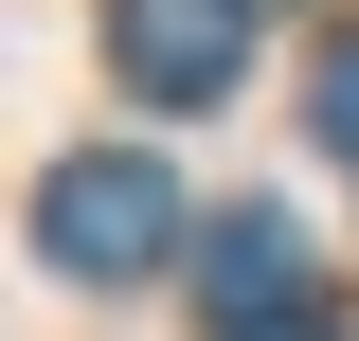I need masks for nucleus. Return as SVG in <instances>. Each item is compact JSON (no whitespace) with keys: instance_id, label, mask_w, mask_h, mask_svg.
<instances>
[{"instance_id":"obj_1","label":"nucleus","mask_w":359,"mask_h":341,"mask_svg":"<svg viewBox=\"0 0 359 341\" xmlns=\"http://www.w3.org/2000/svg\"><path fill=\"white\" fill-rule=\"evenodd\" d=\"M180 252V180L144 162V144H90V162L36 180V269H72V288H126V269Z\"/></svg>"},{"instance_id":"obj_2","label":"nucleus","mask_w":359,"mask_h":341,"mask_svg":"<svg viewBox=\"0 0 359 341\" xmlns=\"http://www.w3.org/2000/svg\"><path fill=\"white\" fill-rule=\"evenodd\" d=\"M108 72L144 108H216L252 72V0H108Z\"/></svg>"},{"instance_id":"obj_3","label":"nucleus","mask_w":359,"mask_h":341,"mask_svg":"<svg viewBox=\"0 0 359 341\" xmlns=\"http://www.w3.org/2000/svg\"><path fill=\"white\" fill-rule=\"evenodd\" d=\"M198 305H216V323H287V305H323V252H306V215H269V198L198 215Z\"/></svg>"},{"instance_id":"obj_4","label":"nucleus","mask_w":359,"mask_h":341,"mask_svg":"<svg viewBox=\"0 0 359 341\" xmlns=\"http://www.w3.org/2000/svg\"><path fill=\"white\" fill-rule=\"evenodd\" d=\"M306 126H323V144L359 162V36H323V72H306Z\"/></svg>"},{"instance_id":"obj_5","label":"nucleus","mask_w":359,"mask_h":341,"mask_svg":"<svg viewBox=\"0 0 359 341\" xmlns=\"http://www.w3.org/2000/svg\"><path fill=\"white\" fill-rule=\"evenodd\" d=\"M233 341H341V323H323V305H287V323H233Z\"/></svg>"}]
</instances>
